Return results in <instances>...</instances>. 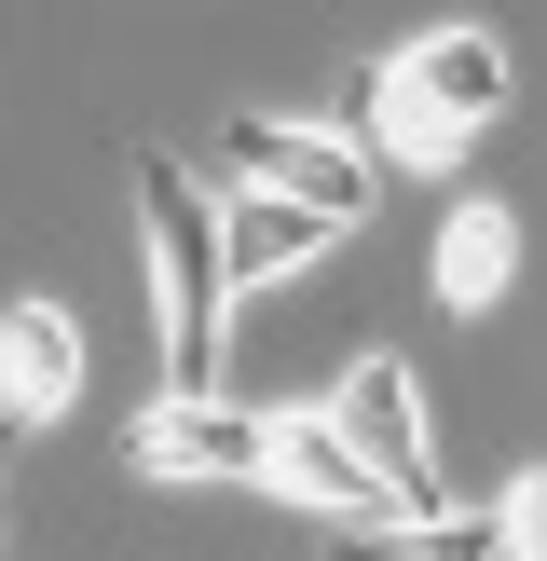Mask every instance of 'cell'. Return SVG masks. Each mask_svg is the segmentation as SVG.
Listing matches in <instances>:
<instances>
[{"instance_id":"7","label":"cell","mask_w":547,"mask_h":561,"mask_svg":"<svg viewBox=\"0 0 547 561\" xmlns=\"http://www.w3.org/2000/svg\"><path fill=\"white\" fill-rule=\"evenodd\" d=\"M82 398V329L55 301H14L0 316V425H55Z\"/></svg>"},{"instance_id":"1","label":"cell","mask_w":547,"mask_h":561,"mask_svg":"<svg viewBox=\"0 0 547 561\" xmlns=\"http://www.w3.org/2000/svg\"><path fill=\"white\" fill-rule=\"evenodd\" d=\"M137 219H151V329H164V398H219L233 370V274H219V192L191 164H137Z\"/></svg>"},{"instance_id":"3","label":"cell","mask_w":547,"mask_h":561,"mask_svg":"<svg viewBox=\"0 0 547 561\" xmlns=\"http://www.w3.org/2000/svg\"><path fill=\"white\" fill-rule=\"evenodd\" d=\"M328 438L383 480V507H397V520L452 507V493H438V438H424V383H410V356H356L342 398H328Z\"/></svg>"},{"instance_id":"8","label":"cell","mask_w":547,"mask_h":561,"mask_svg":"<svg viewBox=\"0 0 547 561\" xmlns=\"http://www.w3.org/2000/svg\"><path fill=\"white\" fill-rule=\"evenodd\" d=\"M328 247H342V219L288 206V192H233V206H219V274H233V288H274V274L328 261Z\"/></svg>"},{"instance_id":"5","label":"cell","mask_w":547,"mask_h":561,"mask_svg":"<svg viewBox=\"0 0 547 561\" xmlns=\"http://www.w3.org/2000/svg\"><path fill=\"white\" fill-rule=\"evenodd\" d=\"M124 453H137V480H206V493H260V411H246V398H151Z\"/></svg>"},{"instance_id":"12","label":"cell","mask_w":547,"mask_h":561,"mask_svg":"<svg viewBox=\"0 0 547 561\" xmlns=\"http://www.w3.org/2000/svg\"><path fill=\"white\" fill-rule=\"evenodd\" d=\"M0 453H14V425H0Z\"/></svg>"},{"instance_id":"10","label":"cell","mask_w":547,"mask_h":561,"mask_svg":"<svg viewBox=\"0 0 547 561\" xmlns=\"http://www.w3.org/2000/svg\"><path fill=\"white\" fill-rule=\"evenodd\" d=\"M315 561H492V520L479 507H424V520H342Z\"/></svg>"},{"instance_id":"9","label":"cell","mask_w":547,"mask_h":561,"mask_svg":"<svg viewBox=\"0 0 547 561\" xmlns=\"http://www.w3.org/2000/svg\"><path fill=\"white\" fill-rule=\"evenodd\" d=\"M507 274H520V219L507 206H452V233H438V301H452V316H492Z\"/></svg>"},{"instance_id":"2","label":"cell","mask_w":547,"mask_h":561,"mask_svg":"<svg viewBox=\"0 0 547 561\" xmlns=\"http://www.w3.org/2000/svg\"><path fill=\"white\" fill-rule=\"evenodd\" d=\"M507 96H520L507 42H492V27H438V42H410L397 69L370 82V137H383L397 164H452Z\"/></svg>"},{"instance_id":"11","label":"cell","mask_w":547,"mask_h":561,"mask_svg":"<svg viewBox=\"0 0 547 561\" xmlns=\"http://www.w3.org/2000/svg\"><path fill=\"white\" fill-rule=\"evenodd\" d=\"M492 520V561H534L547 548V480H507V507H479Z\"/></svg>"},{"instance_id":"6","label":"cell","mask_w":547,"mask_h":561,"mask_svg":"<svg viewBox=\"0 0 547 561\" xmlns=\"http://www.w3.org/2000/svg\"><path fill=\"white\" fill-rule=\"evenodd\" d=\"M260 493H301V507H328V520H397L383 480L328 438V411H260Z\"/></svg>"},{"instance_id":"4","label":"cell","mask_w":547,"mask_h":561,"mask_svg":"<svg viewBox=\"0 0 547 561\" xmlns=\"http://www.w3.org/2000/svg\"><path fill=\"white\" fill-rule=\"evenodd\" d=\"M219 164H233L246 192H288V206H315V219H370V151L356 137H328V124H274V110H233V137H219Z\"/></svg>"}]
</instances>
